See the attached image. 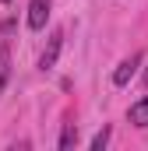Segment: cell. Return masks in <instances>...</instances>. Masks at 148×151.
Returning <instances> with one entry per match:
<instances>
[{"label": "cell", "mask_w": 148, "mask_h": 151, "mask_svg": "<svg viewBox=\"0 0 148 151\" xmlns=\"http://www.w3.org/2000/svg\"><path fill=\"white\" fill-rule=\"evenodd\" d=\"M78 144V127L74 123H64V134H60V151H71Z\"/></svg>", "instance_id": "obj_5"}, {"label": "cell", "mask_w": 148, "mask_h": 151, "mask_svg": "<svg viewBox=\"0 0 148 151\" xmlns=\"http://www.w3.org/2000/svg\"><path fill=\"white\" fill-rule=\"evenodd\" d=\"M60 46H64V32L57 28L49 42H46V49H42V56H39V70H53L57 67V56H60Z\"/></svg>", "instance_id": "obj_1"}, {"label": "cell", "mask_w": 148, "mask_h": 151, "mask_svg": "<svg viewBox=\"0 0 148 151\" xmlns=\"http://www.w3.org/2000/svg\"><path fill=\"white\" fill-rule=\"evenodd\" d=\"M7 77H11V56H7V49H4V53H0V91H4Z\"/></svg>", "instance_id": "obj_7"}, {"label": "cell", "mask_w": 148, "mask_h": 151, "mask_svg": "<svg viewBox=\"0 0 148 151\" xmlns=\"http://www.w3.org/2000/svg\"><path fill=\"white\" fill-rule=\"evenodd\" d=\"M49 4L53 0H32L28 4V28L32 32H42L46 21H49Z\"/></svg>", "instance_id": "obj_2"}, {"label": "cell", "mask_w": 148, "mask_h": 151, "mask_svg": "<svg viewBox=\"0 0 148 151\" xmlns=\"http://www.w3.org/2000/svg\"><path fill=\"white\" fill-rule=\"evenodd\" d=\"M127 119H131L134 127H148V95H145V99H138V102L127 109Z\"/></svg>", "instance_id": "obj_4"}, {"label": "cell", "mask_w": 148, "mask_h": 151, "mask_svg": "<svg viewBox=\"0 0 148 151\" xmlns=\"http://www.w3.org/2000/svg\"><path fill=\"white\" fill-rule=\"evenodd\" d=\"M106 144H110V127H102V130L92 137V151H102Z\"/></svg>", "instance_id": "obj_8"}, {"label": "cell", "mask_w": 148, "mask_h": 151, "mask_svg": "<svg viewBox=\"0 0 148 151\" xmlns=\"http://www.w3.org/2000/svg\"><path fill=\"white\" fill-rule=\"evenodd\" d=\"M14 28H18V21H14V18L0 25V53H4L7 46H11V35H14Z\"/></svg>", "instance_id": "obj_6"}, {"label": "cell", "mask_w": 148, "mask_h": 151, "mask_svg": "<svg viewBox=\"0 0 148 151\" xmlns=\"http://www.w3.org/2000/svg\"><path fill=\"white\" fill-rule=\"evenodd\" d=\"M138 63H141V53H134V56H127V60H123V63H120V67L113 70V84H116V88H123V84H127L131 77L138 74Z\"/></svg>", "instance_id": "obj_3"}, {"label": "cell", "mask_w": 148, "mask_h": 151, "mask_svg": "<svg viewBox=\"0 0 148 151\" xmlns=\"http://www.w3.org/2000/svg\"><path fill=\"white\" fill-rule=\"evenodd\" d=\"M4 4H11V0H4Z\"/></svg>", "instance_id": "obj_10"}, {"label": "cell", "mask_w": 148, "mask_h": 151, "mask_svg": "<svg viewBox=\"0 0 148 151\" xmlns=\"http://www.w3.org/2000/svg\"><path fill=\"white\" fill-rule=\"evenodd\" d=\"M145 84H148V70H145Z\"/></svg>", "instance_id": "obj_9"}]
</instances>
